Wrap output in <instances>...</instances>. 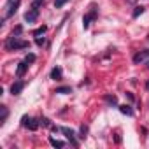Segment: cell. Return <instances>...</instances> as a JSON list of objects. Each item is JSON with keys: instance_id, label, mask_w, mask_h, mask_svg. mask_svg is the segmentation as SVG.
Returning a JSON list of instances; mask_svg holds the SVG:
<instances>
[{"instance_id": "30bf717a", "label": "cell", "mask_w": 149, "mask_h": 149, "mask_svg": "<svg viewBox=\"0 0 149 149\" xmlns=\"http://www.w3.org/2000/svg\"><path fill=\"white\" fill-rule=\"evenodd\" d=\"M51 79H54V81H60L61 79V68L60 67H54L51 70Z\"/></svg>"}, {"instance_id": "4fadbf2b", "label": "cell", "mask_w": 149, "mask_h": 149, "mask_svg": "<svg viewBox=\"0 0 149 149\" xmlns=\"http://www.w3.org/2000/svg\"><path fill=\"white\" fill-rule=\"evenodd\" d=\"M54 93H60V95H67V93H72V88L70 86H61V88H56Z\"/></svg>"}, {"instance_id": "d6986e66", "label": "cell", "mask_w": 149, "mask_h": 149, "mask_svg": "<svg viewBox=\"0 0 149 149\" xmlns=\"http://www.w3.org/2000/svg\"><path fill=\"white\" fill-rule=\"evenodd\" d=\"M67 2H68V0H54V7H56V9H60V7H61V6H65Z\"/></svg>"}, {"instance_id": "2e32d148", "label": "cell", "mask_w": 149, "mask_h": 149, "mask_svg": "<svg viewBox=\"0 0 149 149\" xmlns=\"http://www.w3.org/2000/svg\"><path fill=\"white\" fill-rule=\"evenodd\" d=\"M142 13H144V7H142V6H137V7H135V11H133V14H132V16H133V18H139V16H140V14H142Z\"/></svg>"}, {"instance_id": "52a82bcc", "label": "cell", "mask_w": 149, "mask_h": 149, "mask_svg": "<svg viewBox=\"0 0 149 149\" xmlns=\"http://www.w3.org/2000/svg\"><path fill=\"white\" fill-rule=\"evenodd\" d=\"M95 18H97V11L93 9L91 13H88V14L83 18V26H84V28H88V26H90V21H91V19H95Z\"/></svg>"}, {"instance_id": "ac0fdd59", "label": "cell", "mask_w": 149, "mask_h": 149, "mask_svg": "<svg viewBox=\"0 0 149 149\" xmlns=\"http://www.w3.org/2000/svg\"><path fill=\"white\" fill-rule=\"evenodd\" d=\"M25 61H28V63H33V61H35V54H33V53H28V54L25 56Z\"/></svg>"}, {"instance_id": "7c38bea8", "label": "cell", "mask_w": 149, "mask_h": 149, "mask_svg": "<svg viewBox=\"0 0 149 149\" xmlns=\"http://www.w3.org/2000/svg\"><path fill=\"white\" fill-rule=\"evenodd\" d=\"M119 111L123 114H126V116H133V109L130 105H119Z\"/></svg>"}, {"instance_id": "ffe728a7", "label": "cell", "mask_w": 149, "mask_h": 149, "mask_svg": "<svg viewBox=\"0 0 149 149\" xmlns=\"http://www.w3.org/2000/svg\"><path fill=\"white\" fill-rule=\"evenodd\" d=\"M42 4H44V0H33V2H32V7H33V9H39Z\"/></svg>"}, {"instance_id": "d4e9b609", "label": "cell", "mask_w": 149, "mask_h": 149, "mask_svg": "<svg viewBox=\"0 0 149 149\" xmlns=\"http://www.w3.org/2000/svg\"><path fill=\"white\" fill-rule=\"evenodd\" d=\"M146 90H149V81H147V83H146Z\"/></svg>"}, {"instance_id": "7402d4cb", "label": "cell", "mask_w": 149, "mask_h": 149, "mask_svg": "<svg viewBox=\"0 0 149 149\" xmlns=\"http://www.w3.org/2000/svg\"><path fill=\"white\" fill-rule=\"evenodd\" d=\"M86 133H88V126H81V135H79V137H81V139H84V137H86Z\"/></svg>"}, {"instance_id": "8fae6325", "label": "cell", "mask_w": 149, "mask_h": 149, "mask_svg": "<svg viewBox=\"0 0 149 149\" xmlns=\"http://www.w3.org/2000/svg\"><path fill=\"white\" fill-rule=\"evenodd\" d=\"M0 111H2V114H0V125H4V123H6V119H7V114H9V111H7V107H6V105H2V107H0Z\"/></svg>"}, {"instance_id": "603a6c76", "label": "cell", "mask_w": 149, "mask_h": 149, "mask_svg": "<svg viewBox=\"0 0 149 149\" xmlns=\"http://www.w3.org/2000/svg\"><path fill=\"white\" fill-rule=\"evenodd\" d=\"M21 32H23V26H16V28H14V32H13V35H19Z\"/></svg>"}, {"instance_id": "6da1fadb", "label": "cell", "mask_w": 149, "mask_h": 149, "mask_svg": "<svg viewBox=\"0 0 149 149\" xmlns=\"http://www.w3.org/2000/svg\"><path fill=\"white\" fill-rule=\"evenodd\" d=\"M30 44L26 42V40H21L18 35H13V37H9L7 39V42H6V49L7 51H18V49H26Z\"/></svg>"}, {"instance_id": "484cf974", "label": "cell", "mask_w": 149, "mask_h": 149, "mask_svg": "<svg viewBox=\"0 0 149 149\" xmlns=\"http://www.w3.org/2000/svg\"><path fill=\"white\" fill-rule=\"evenodd\" d=\"M146 67H147V68H149V60H147V61H146Z\"/></svg>"}, {"instance_id": "277c9868", "label": "cell", "mask_w": 149, "mask_h": 149, "mask_svg": "<svg viewBox=\"0 0 149 149\" xmlns=\"http://www.w3.org/2000/svg\"><path fill=\"white\" fill-rule=\"evenodd\" d=\"M37 18H39V9H33V7H32L30 11L25 13V21H26V23H33Z\"/></svg>"}, {"instance_id": "ba28073f", "label": "cell", "mask_w": 149, "mask_h": 149, "mask_svg": "<svg viewBox=\"0 0 149 149\" xmlns=\"http://www.w3.org/2000/svg\"><path fill=\"white\" fill-rule=\"evenodd\" d=\"M26 68H28V61H21V63H18L16 76H18V77H23V76H25V72H26Z\"/></svg>"}, {"instance_id": "44dd1931", "label": "cell", "mask_w": 149, "mask_h": 149, "mask_svg": "<svg viewBox=\"0 0 149 149\" xmlns=\"http://www.w3.org/2000/svg\"><path fill=\"white\" fill-rule=\"evenodd\" d=\"M35 44H37V46H44V44H46V39H44V37H37V39H35Z\"/></svg>"}, {"instance_id": "9a60e30c", "label": "cell", "mask_w": 149, "mask_h": 149, "mask_svg": "<svg viewBox=\"0 0 149 149\" xmlns=\"http://www.w3.org/2000/svg\"><path fill=\"white\" fill-rule=\"evenodd\" d=\"M49 142H51V146H53V147H63V146H65V142H61V140H56V139H53V137L49 139Z\"/></svg>"}, {"instance_id": "5bb4252c", "label": "cell", "mask_w": 149, "mask_h": 149, "mask_svg": "<svg viewBox=\"0 0 149 149\" xmlns=\"http://www.w3.org/2000/svg\"><path fill=\"white\" fill-rule=\"evenodd\" d=\"M105 102L111 105H118V97L116 95H105Z\"/></svg>"}, {"instance_id": "5b68a950", "label": "cell", "mask_w": 149, "mask_h": 149, "mask_svg": "<svg viewBox=\"0 0 149 149\" xmlns=\"http://www.w3.org/2000/svg\"><path fill=\"white\" fill-rule=\"evenodd\" d=\"M146 60H149V49H144V51H140V53H137V54L133 56V61H135V63H142V61H146Z\"/></svg>"}, {"instance_id": "e0dca14e", "label": "cell", "mask_w": 149, "mask_h": 149, "mask_svg": "<svg viewBox=\"0 0 149 149\" xmlns=\"http://www.w3.org/2000/svg\"><path fill=\"white\" fill-rule=\"evenodd\" d=\"M46 30H47V26H46V25H42L40 28H37V30L33 32V35H35V37H39V35H42V33H44Z\"/></svg>"}, {"instance_id": "3957f363", "label": "cell", "mask_w": 149, "mask_h": 149, "mask_svg": "<svg viewBox=\"0 0 149 149\" xmlns=\"http://www.w3.org/2000/svg\"><path fill=\"white\" fill-rule=\"evenodd\" d=\"M60 132H63V133L67 135V139L70 140V144H72L74 147H77V140H76V132H74V130H70V128H65V126H61V128H60Z\"/></svg>"}, {"instance_id": "7a4b0ae2", "label": "cell", "mask_w": 149, "mask_h": 149, "mask_svg": "<svg viewBox=\"0 0 149 149\" xmlns=\"http://www.w3.org/2000/svg\"><path fill=\"white\" fill-rule=\"evenodd\" d=\"M21 125H23L25 128L32 130V132H35V130L39 128V121H37V119H32V118H28V116H23V119H21Z\"/></svg>"}, {"instance_id": "8992f818", "label": "cell", "mask_w": 149, "mask_h": 149, "mask_svg": "<svg viewBox=\"0 0 149 149\" xmlns=\"http://www.w3.org/2000/svg\"><path fill=\"white\" fill-rule=\"evenodd\" d=\"M23 88H25V83H23V81H16V83L11 86V93H13V95H19V93L23 91Z\"/></svg>"}, {"instance_id": "cb8c5ba5", "label": "cell", "mask_w": 149, "mask_h": 149, "mask_svg": "<svg viewBox=\"0 0 149 149\" xmlns=\"http://www.w3.org/2000/svg\"><path fill=\"white\" fill-rule=\"evenodd\" d=\"M42 123H44V125H46V126H49V125H51V123H49V119H47V118H44V119H42Z\"/></svg>"}, {"instance_id": "9c48e42d", "label": "cell", "mask_w": 149, "mask_h": 149, "mask_svg": "<svg viewBox=\"0 0 149 149\" xmlns=\"http://www.w3.org/2000/svg\"><path fill=\"white\" fill-rule=\"evenodd\" d=\"M19 0H14V2L9 6V11H7V14H6V18H11V16H14V13L18 11V7H19Z\"/></svg>"}]
</instances>
